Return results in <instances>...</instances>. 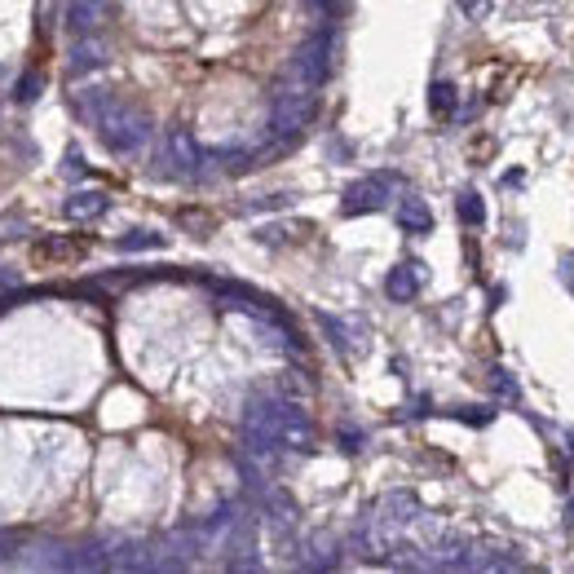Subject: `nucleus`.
Segmentation results:
<instances>
[{"label":"nucleus","mask_w":574,"mask_h":574,"mask_svg":"<svg viewBox=\"0 0 574 574\" xmlns=\"http://www.w3.org/2000/svg\"><path fill=\"white\" fill-rule=\"evenodd\" d=\"M455 208H460V221H464V226H486V204H482V195H477V190H464Z\"/></svg>","instance_id":"4468645a"},{"label":"nucleus","mask_w":574,"mask_h":574,"mask_svg":"<svg viewBox=\"0 0 574 574\" xmlns=\"http://www.w3.org/2000/svg\"><path fill=\"white\" fill-rule=\"evenodd\" d=\"M67 58H71V71H98V67H106V58H111V45H106L98 31H89V36H76Z\"/></svg>","instance_id":"1a4fd4ad"},{"label":"nucleus","mask_w":574,"mask_h":574,"mask_svg":"<svg viewBox=\"0 0 574 574\" xmlns=\"http://www.w3.org/2000/svg\"><path fill=\"white\" fill-rule=\"evenodd\" d=\"M398 221H402V230H411V235H424V230H433V212L429 204H424L420 195H407L398 204Z\"/></svg>","instance_id":"ddd939ff"},{"label":"nucleus","mask_w":574,"mask_h":574,"mask_svg":"<svg viewBox=\"0 0 574 574\" xmlns=\"http://www.w3.org/2000/svg\"><path fill=\"white\" fill-rule=\"evenodd\" d=\"M340 442H345V451H358V446H363V433H358V429H340Z\"/></svg>","instance_id":"5701e85b"},{"label":"nucleus","mask_w":574,"mask_h":574,"mask_svg":"<svg viewBox=\"0 0 574 574\" xmlns=\"http://www.w3.org/2000/svg\"><path fill=\"white\" fill-rule=\"evenodd\" d=\"M332 67H336V36H332V31H314V36L305 40V45L296 49V58H292V76L314 84V89L332 76Z\"/></svg>","instance_id":"7ed1b4c3"},{"label":"nucleus","mask_w":574,"mask_h":574,"mask_svg":"<svg viewBox=\"0 0 574 574\" xmlns=\"http://www.w3.org/2000/svg\"><path fill=\"white\" fill-rule=\"evenodd\" d=\"M491 389H495V393H504V398H522V389L513 385V376H508L504 367H495V371H491Z\"/></svg>","instance_id":"a211bd4d"},{"label":"nucleus","mask_w":574,"mask_h":574,"mask_svg":"<svg viewBox=\"0 0 574 574\" xmlns=\"http://www.w3.org/2000/svg\"><path fill=\"white\" fill-rule=\"evenodd\" d=\"M455 5H460L469 18H486V14H491V0H455Z\"/></svg>","instance_id":"aec40b11"},{"label":"nucleus","mask_w":574,"mask_h":574,"mask_svg":"<svg viewBox=\"0 0 574 574\" xmlns=\"http://www.w3.org/2000/svg\"><path fill=\"white\" fill-rule=\"evenodd\" d=\"M336 539L332 535H314L310 544H305V557H301V566L305 570H336L340 566V557H336Z\"/></svg>","instance_id":"f8f14e48"},{"label":"nucleus","mask_w":574,"mask_h":574,"mask_svg":"<svg viewBox=\"0 0 574 574\" xmlns=\"http://www.w3.org/2000/svg\"><path fill=\"white\" fill-rule=\"evenodd\" d=\"M389 186H393V173H380V177H363V182H349L345 195H340V212L345 217H363V212H380L389 204Z\"/></svg>","instance_id":"20e7f679"},{"label":"nucleus","mask_w":574,"mask_h":574,"mask_svg":"<svg viewBox=\"0 0 574 574\" xmlns=\"http://www.w3.org/2000/svg\"><path fill=\"white\" fill-rule=\"evenodd\" d=\"M455 102H460V93H455V84H446L438 80L429 89V106H433V115H455Z\"/></svg>","instance_id":"2eb2a0df"},{"label":"nucleus","mask_w":574,"mask_h":574,"mask_svg":"<svg viewBox=\"0 0 574 574\" xmlns=\"http://www.w3.org/2000/svg\"><path fill=\"white\" fill-rule=\"evenodd\" d=\"M106 208H111V199H106V190H76V195L67 199V217L71 221H98L106 217Z\"/></svg>","instance_id":"9d476101"},{"label":"nucleus","mask_w":574,"mask_h":574,"mask_svg":"<svg viewBox=\"0 0 574 574\" xmlns=\"http://www.w3.org/2000/svg\"><path fill=\"white\" fill-rule=\"evenodd\" d=\"M451 416H455V420H464V424H491L495 411H491V407H486V411H482V407H455Z\"/></svg>","instance_id":"6ab92c4d"},{"label":"nucleus","mask_w":574,"mask_h":574,"mask_svg":"<svg viewBox=\"0 0 574 574\" xmlns=\"http://www.w3.org/2000/svg\"><path fill=\"white\" fill-rule=\"evenodd\" d=\"M314 111H318L314 84H305L296 76L283 80L279 89H274V102H270V133L279 137V142H296V137L310 129Z\"/></svg>","instance_id":"f257e3e1"},{"label":"nucleus","mask_w":574,"mask_h":574,"mask_svg":"<svg viewBox=\"0 0 574 574\" xmlns=\"http://www.w3.org/2000/svg\"><path fill=\"white\" fill-rule=\"evenodd\" d=\"M98 133H102V142L111 155H137L146 142H151V115H146L142 106L115 98V106L98 120Z\"/></svg>","instance_id":"f03ea898"},{"label":"nucleus","mask_w":574,"mask_h":574,"mask_svg":"<svg viewBox=\"0 0 574 574\" xmlns=\"http://www.w3.org/2000/svg\"><path fill=\"white\" fill-rule=\"evenodd\" d=\"M67 173H71V177H80V173H84V164H80V151H67Z\"/></svg>","instance_id":"b1692460"},{"label":"nucleus","mask_w":574,"mask_h":574,"mask_svg":"<svg viewBox=\"0 0 574 574\" xmlns=\"http://www.w3.org/2000/svg\"><path fill=\"white\" fill-rule=\"evenodd\" d=\"M164 164H168V173H177V177H190L199 164H204V151L195 146L190 129H168V137H164Z\"/></svg>","instance_id":"423d86ee"},{"label":"nucleus","mask_w":574,"mask_h":574,"mask_svg":"<svg viewBox=\"0 0 574 574\" xmlns=\"http://www.w3.org/2000/svg\"><path fill=\"white\" fill-rule=\"evenodd\" d=\"M318 323H323V332L332 336V345L340 349V354H349V327L340 323V318H332V314H318Z\"/></svg>","instance_id":"f3484780"},{"label":"nucleus","mask_w":574,"mask_h":574,"mask_svg":"<svg viewBox=\"0 0 574 574\" xmlns=\"http://www.w3.org/2000/svg\"><path fill=\"white\" fill-rule=\"evenodd\" d=\"M151 248H164V235H155V230H129V235H120V252H151Z\"/></svg>","instance_id":"dca6fc26"},{"label":"nucleus","mask_w":574,"mask_h":574,"mask_svg":"<svg viewBox=\"0 0 574 574\" xmlns=\"http://www.w3.org/2000/svg\"><path fill=\"white\" fill-rule=\"evenodd\" d=\"M40 93V76H23V84H18V102H36Z\"/></svg>","instance_id":"412c9836"},{"label":"nucleus","mask_w":574,"mask_h":574,"mask_svg":"<svg viewBox=\"0 0 574 574\" xmlns=\"http://www.w3.org/2000/svg\"><path fill=\"white\" fill-rule=\"evenodd\" d=\"M106 18H111V0H67V9H62V23L71 27V36L102 31Z\"/></svg>","instance_id":"0eeeda50"},{"label":"nucleus","mask_w":574,"mask_h":574,"mask_svg":"<svg viewBox=\"0 0 574 574\" xmlns=\"http://www.w3.org/2000/svg\"><path fill=\"white\" fill-rule=\"evenodd\" d=\"M18 552V535L14 530H0V561H9Z\"/></svg>","instance_id":"4be33fe9"},{"label":"nucleus","mask_w":574,"mask_h":574,"mask_svg":"<svg viewBox=\"0 0 574 574\" xmlns=\"http://www.w3.org/2000/svg\"><path fill=\"white\" fill-rule=\"evenodd\" d=\"M115 98H120L115 89H84L80 98H76V115L89 124V129H98V120L115 106Z\"/></svg>","instance_id":"9b49d317"},{"label":"nucleus","mask_w":574,"mask_h":574,"mask_svg":"<svg viewBox=\"0 0 574 574\" xmlns=\"http://www.w3.org/2000/svg\"><path fill=\"white\" fill-rule=\"evenodd\" d=\"M522 552L513 544H499V539H469V557L464 570H522Z\"/></svg>","instance_id":"39448f33"},{"label":"nucleus","mask_w":574,"mask_h":574,"mask_svg":"<svg viewBox=\"0 0 574 574\" xmlns=\"http://www.w3.org/2000/svg\"><path fill=\"white\" fill-rule=\"evenodd\" d=\"M424 279H429V274H424L420 261H402V265H393V270H389L385 296H389V301H398V305H402V301H416Z\"/></svg>","instance_id":"6e6552de"}]
</instances>
